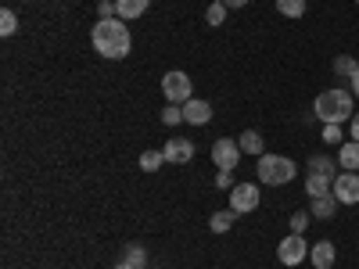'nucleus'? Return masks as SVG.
Returning a JSON list of instances; mask_svg holds the SVG:
<instances>
[{"label": "nucleus", "mask_w": 359, "mask_h": 269, "mask_svg": "<svg viewBox=\"0 0 359 269\" xmlns=\"http://www.w3.org/2000/svg\"><path fill=\"white\" fill-rule=\"evenodd\" d=\"M237 144H241V151H245V155H255V158L266 155V144H262V137H259L255 130H245L241 137H237Z\"/></svg>", "instance_id": "nucleus-16"}, {"label": "nucleus", "mask_w": 359, "mask_h": 269, "mask_svg": "<svg viewBox=\"0 0 359 269\" xmlns=\"http://www.w3.org/2000/svg\"><path fill=\"white\" fill-rule=\"evenodd\" d=\"M355 97H352V90H323V94H316V101H313V115L320 118V123L327 126V123H334V126H341V123H348V118L355 115Z\"/></svg>", "instance_id": "nucleus-2"}, {"label": "nucleus", "mask_w": 359, "mask_h": 269, "mask_svg": "<svg viewBox=\"0 0 359 269\" xmlns=\"http://www.w3.org/2000/svg\"><path fill=\"white\" fill-rule=\"evenodd\" d=\"M216 187H219V191H233V187H237V184H233V169H219V172H216Z\"/></svg>", "instance_id": "nucleus-26"}, {"label": "nucleus", "mask_w": 359, "mask_h": 269, "mask_svg": "<svg viewBox=\"0 0 359 269\" xmlns=\"http://www.w3.org/2000/svg\"><path fill=\"white\" fill-rule=\"evenodd\" d=\"M331 194L338 198V205H359V176L355 172H338Z\"/></svg>", "instance_id": "nucleus-8"}, {"label": "nucleus", "mask_w": 359, "mask_h": 269, "mask_svg": "<svg viewBox=\"0 0 359 269\" xmlns=\"http://www.w3.org/2000/svg\"><path fill=\"white\" fill-rule=\"evenodd\" d=\"M162 165H165V155H162V151H144V155H140V169H144V172H158Z\"/></svg>", "instance_id": "nucleus-22"}, {"label": "nucleus", "mask_w": 359, "mask_h": 269, "mask_svg": "<svg viewBox=\"0 0 359 269\" xmlns=\"http://www.w3.org/2000/svg\"><path fill=\"white\" fill-rule=\"evenodd\" d=\"M115 269H133V265H130V262H126V258H123V262H118V265H115Z\"/></svg>", "instance_id": "nucleus-33"}, {"label": "nucleus", "mask_w": 359, "mask_h": 269, "mask_svg": "<svg viewBox=\"0 0 359 269\" xmlns=\"http://www.w3.org/2000/svg\"><path fill=\"white\" fill-rule=\"evenodd\" d=\"M334 258H338V248H334L331 241H316V244L309 248V262H313L316 269H331Z\"/></svg>", "instance_id": "nucleus-11"}, {"label": "nucleus", "mask_w": 359, "mask_h": 269, "mask_svg": "<svg viewBox=\"0 0 359 269\" xmlns=\"http://www.w3.org/2000/svg\"><path fill=\"white\" fill-rule=\"evenodd\" d=\"M355 4H359V0H355Z\"/></svg>", "instance_id": "nucleus-34"}, {"label": "nucleus", "mask_w": 359, "mask_h": 269, "mask_svg": "<svg viewBox=\"0 0 359 269\" xmlns=\"http://www.w3.org/2000/svg\"><path fill=\"white\" fill-rule=\"evenodd\" d=\"M184 123H191V126H205V123H212V104L201 101V97H191V101L184 104Z\"/></svg>", "instance_id": "nucleus-10"}, {"label": "nucleus", "mask_w": 359, "mask_h": 269, "mask_svg": "<svg viewBox=\"0 0 359 269\" xmlns=\"http://www.w3.org/2000/svg\"><path fill=\"white\" fill-rule=\"evenodd\" d=\"M147 4H151V0H115L118 18H123V22H137V18L147 11Z\"/></svg>", "instance_id": "nucleus-14"}, {"label": "nucleus", "mask_w": 359, "mask_h": 269, "mask_svg": "<svg viewBox=\"0 0 359 269\" xmlns=\"http://www.w3.org/2000/svg\"><path fill=\"white\" fill-rule=\"evenodd\" d=\"M126 262H130L133 269H147V251H144L140 244H130V248H126Z\"/></svg>", "instance_id": "nucleus-24"}, {"label": "nucleus", "mask_w": 359, "mask_h": 269, "mask_svg": "<svg viewBox=\"0 0 359 269\" xmlns=\"http://www.w3.org/2000/svg\"><path fill=\"white\" fill-rule=\"evenodd\" d=\"M323 144H338V147H341V126L327 123V126H323Z\"/></svg>", "instance_id": "nucleus-27"}, {"label": "nucleus", "mask_w": 359, "mask_h": 269, "mask_svg": "<svg viewBox=\"0 0 359 269\" xmlns=\"http://www.w3.org/2000/svg\"><path fill=\"white\" fill-rule=\"evenodd\" d=\"M334 212H338V198H334V194L313 198V205H309V216H313V219H331Z\"/></svg>", "instance_id": "nucleus-13"}, {"label": "nucleus", "mask_w": 359, "mask_h": 269, "mask_svg": "<svg viewBox=\"0 0 359 269\" xmlns=\"http://www.w3.org/2000/svg\"><path fill=\"white\" fill-rule=\"evenodd\" d=\"M241 144L237 140H230V137H219L216 144H212V162L219 165V169H237V162H241Z\"/></svg>", "instance_id": "nucleus-7"}, {"label": "nucleus", "mask_w": 359, "mask_h": 269, "mask_svg": "<svg viewBox=\"0 0 359 269\" xmlns=\"http://www.w3.org/2000/svg\"><path fill=\"white\" fill-rule=\"evenodd\" d=\"M334 191V176H320V172H309L306 176V194L309 198H323Z\"/></svg>", "instance_id": "nucleus-12"}, {"label": "nucleus", "mask_w": 359, "mask_h": 269, "mask_svg": "<svg viewBox=\"0 0 359 269\" xmlns=\"http://www.w3.org/2000/svg\"><path fill=\"white\" fill-rule=\"evenodd\" d=\"M226 11H230V8L223 4V0H212V4H208V11H205V22H208V25H223V22H226Z\"/></svg>", "instance_id": "nucleus-21"}, {"label": "nucleus", "mask_w": 359, "mask_h": 269, "mask_svg": "<svg viewBox=\"0 0 359 269\" xmlns=\"http://www.w3.org/2000/svg\"><path fill=\"white\" fill-rule=\"evenodd\" d=\"M259 201H262V194H259V184H237V187L230 191V208H233L237 216L255 212V208H259Z\"/></svg>", "instance_id": "nucleus-6"}, {"label": "nucleus", "mask_w": 359, "mask_h": 269, "mask_svg": "<svg viewBox=\"0 0 359 269\" xmlns=\"http://www.w3.org/2000/svg\"><path fill=\"white\" fill-rule=\"evenodd\" d=\"M306 226H309V212H294L291 216V233H306Z\"/></svg>", "instance_id": "nucleus-28"}, {"label": "nucleus", "mask_w": 359, "mask_h": 269, "mask_svg": "<svg viewBox=\"0 0 359 269\" xmlns=\"http://www.w3.org/2000/svg\"><path fill=\"white\" fill-rule=\"evenodd\" d=\"M147 269H151V265H147Z\"/></svg>", "instance_id": "nucleus-35"}, {"label": "nucleus", "mask_w": 359, "mask_h": 269, "mask_svg": "<svg viewBox=\"0 0 359 269\" xmlns=\"http://www.w3.org/2000/svg\"><path fill=\"white\" fill-rule=\"evenodd\" d=\"M90 43L101 57L108 62H118V57H126L130 47H133V36H130V25L123 18H101L94 25V33H90Z\"/></svg>", "instance_id": "nucleus-1"}, {"label": "nucleus", "mask_w": 359, "mask_h": 269, "mask_svg": "<svg viewBox=\"0 0 359 269\" xmlns=\"http://www.w3.org/2000/svg\"><path fill=\"white\" fill-rule=\"evenodd\" d=\"M162 155H165L169 165H187V162L194 158V144H191L187 137H172V140L162 147Z\"/></svg>", "instance_id": "nucleus-9"}, {"label": "nucleus", "mask_w": 359, "mask_h": 269, "mask_svg": "<svg viewBox=\"0 0 359 269\" xmlns=\"http://www.w3.org/2000/svg\"><path fill=\"white\" fill-rule=\"evenodd\" d=\"M355 72H359V62H355V57H348V54L334 57V76H338V79H352Z\"/></svg>", "instance_id": "nucleus-18"}, {"label": "nucleus", "mask_w": 359, "mask_h": 269, "mask_svg": "<svg viewBox=\"0 0 359 269\" xmlns=\"http://www.w3.org/2000/svg\"><path fill=\"white\" fill-rule=\"evenodd\" d=\"M277 258H280V265H302V262L309 258V244H306V237H302V233L284 237L280 248H277Z\"/></svg>", "instance_id": "nucleus-5"}, {"label": "nucleus", "mask_w": 359, "mask_h": 269, "mask_svg": "<svg viewBox=\"0 0 359 269\" xmlns=\"http://www.w3.org/2000/svg\"><path fill=\"white\" fill-rule=\"evenodd\" d=\"M277 11L284 18H302L306 15V0H277Z\"/></svg>", "instance_id": "nucleus-20"}, {"label": "nucleus", "mask_w": 359, "mask_h": 269, "mask_svg": "<svg viewBox=\"0 0 359 269\" xmlns=\"http://www.w3.org/2000/svg\"><path fill=\"white\" fill-rule=\"evenodd\" d=\"M226 8H245V4H252V0H223Z\"/></svg>", "instance_id": "nucleus-32"}, {"label": "nucleus", "mask_w": 359, "mask_h": 269, "mask_svg": "<svg viewBox=\"0 0 359 269\" xmlns=\"http://www.w3.org/2000/svg\"><path fill=\"white\" fill-rule=\"evenodd\" d=\"M294 172H298V165H294L287 155H262V158L255 162V176H259V184H266V187H284V184H291Z\"/></svg>", "instance_id": "nucleus-3"}, {"label": "nucleus", "mask_w": 359, "mask_h": 269, "mask_svg": "<svg viewBox=\"0 0 359 269\" xmlns=\"http://www.w3.org/2000/svg\"><path fill=\"white\" fill-rule=\"evenodd\" d=\"M97 11H101V18H115V15H118L115 0H101V4H97Z\"/></svg>", "instance_id": "nucleus-29"}, {"label": "nucleus", "mask_w": 359, "mask_h": 269, "mask_svg": "<svg viewBox=\"0 0 359 269\" xmlns=\"http://www.w3.org/2000/svg\"><path fill=\"white\" fill-rule=\"evenodd\" d=\"M0 33H4V36H15V33H18V15H15L11 8L0 11Z\"/></svg>", "instance_id": "nucleus-23"}, {"label": "nucleus", "mask_w": 359, "mask_h": 269, "mask_svg": "<svg viewBox=\"0 0 359 269\" xmlns=\"http://www.w3.org/2000/svg\"><path fill=\"white\" fill-rule=\"evenodd\" d=\"M191 76L187 72H180V69H172V72H165L162 76V94H165V101L169 104H187L194 94H191Z\"/></svg>", "instance_id": "nucleus-4"}, {"label": "nucleus", "mask_w": 359, "mask_h": 269, "mask_svg": "<svg viewBox=\"0 0 359 269\" xmlns=\"http://www.w3.org/2000/svg\"><path fill=\"white\" fill-rule=\"evenodd\" d=\"M348 140H355V144H359V111L348 118Z\"/></svg>", "instance_id": "nucleus-30"}, {"label": "nucleus", "mask_w": 359, "mask_h": 269, "mask_svg": "<svg viewBox=\"0 0 359 269\" xmlns=\"http://www.w3.org/2000/svg\"><path fill=\"white\" fill-rule=\"evenodd\" d=\"M162 123L165 126H180V123H184V104H169V108H162Z\"/></svg>", "instance_id": "nucleus-25"}, {"label": "nucleus", "mask_w": 359, "mask_h": 269, "mask_svg": "<svg viewBox=\"0 0 359 269\" xmlns=\"http://www.w3.org/2000/svg\"><path fill=\"white\" fill-rule=\"evenodd\" d=\"M338 162H341L345 172H355V169H359V144H355V140H345V144L338 147Z\"/></svg>", "instance_id": "nucleus-15"}, {"label": "nucleus", "mask_w": 359, "mask_h": 269, "mask_svg": "<svg viewBox=\"0 0 359 269\" xmlns=\"http://www.w3.org/2000/svg\"><path fill=\"white\" fill-rule=\"evenodd\" d=\"M348 83H352V97H355V101H359V72H355V76H352V79H348Z\"/></svg>", "instance_id": "nucleus-31"}, {"label": "nucleus", "mask_w": 359, "mask_h": 269, "mask_svg": "<svg viewBox=\"0 0 359 269\" xmlns=\"http://www.w3.org/2000/svg\"><path fill=\"white\" fill-rule=\"evenodd\" d=\"M334 165H338V162H331L327 155H313V158H309V172H320V176H338Z\"/></svg>", "instance_id": "nucleus-19"}, {"label": "nucleus", "mask_w": 359, "mask_h": 269, "mask_svg": "<svg viewBox=\"0 0 359 269\" xmlns=\"http://www.w3.org/2000/svg\"><path fill=\"white\" fill-rule=\"evenodd\" d=\"M233 219H237L233 208H226V212H212V219H208V230H212V233H226V230L233 226Z\"/></svg>", "instance_id": "nucleus-17"}]
</instances>
